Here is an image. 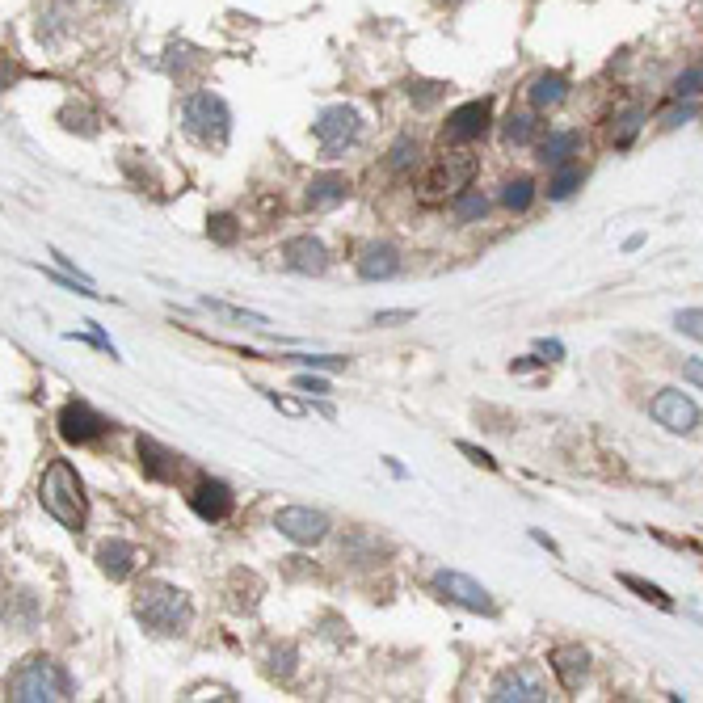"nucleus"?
Instances as JSON below:
<instances>
[{
	"mask_svg": "<svg viewBox=\"0 0 703 703\" xmlns=\"http://www.w3.org/2000/svg\"><path fill=\"white\" fill-rule=\"evenodd\" d=\"M135 619L144 624L152 636H182L194 624V607H190V594L169 586V581H144L135 590L131 602Z\"/></svg>",
	"mask_w": 703,
	"mask_h": 703,
	"instance_id": "1",
	"label": "nucleus"
},
{
	"mask_svg": "<svg viewBox=\"0 0 703 703\" xmlns=\"http://www.w3.org/2000/svg\"><path fill=\"white\" fill-rule=\"evenodd\" d=\"M72 674L59 666L55 657H26L9 678H5V699L9 703H64L72 699Z\"/></svg>",
	"mask_w": 703,
	"mask_h": 703,
	"instance_id": "2",
	"label": "nucleus"
},
{
	"mask_svg": "<svg viewBox=\"0 0 703 703\" xmlns=\"http://www.w3.org/2000/svg\"><path fill=\"white\" fill-rule=\"evenodd\" d=\"M38 501H43V510L64 531H85L89 497H85V485H80V476H76V468L68 464V459H51L47 464L43 485H38Z\"/></svg>",
	"mask_w": 703,
	"mask_h": 703,
	"instance_id": "3",
	"label": "nucleus"
},
{
	"mask_svg": "<svg viewBox=\"0 0 703 703\" xmlns=\"http://www.w3.org/2000/svg\"><path fill=\"white\" fill-rule=\"evenodd\" d=\"M182 131L203 148H224L232 135V110L219 93L198 89L182 102Z\"/></svg>",
	"mask_w": 703,
	"mask_h": 703,
	"instance_id": "4",
	"label": "nucleus"
},
{
	"mask_svg": "<svg viewBox=\"0 0 703 703\" xmlns=\"http://www.w3.org/2000/svg\"><path fill=\"white\" fill-rule=\"evenodd\" d=\"M312 135H316L320 152L337 156V152H346L350 144H358V135H363V114H358L354 106H325L316 114Z\"/></svg>",
	"mask_w": 703,
	"mask_h": 703,
	"instance_id": "5",
	"label": "nucleus"
},
{
	"mask_svg": "<svg viewBox=\"0 0 703 703\" xmlns=\"http://www.w3.org/2000/svg\"><path fill=\"white\" fill-rule=\"evenodd\" d=\"M430 590H434L438 598L455 602V607H464V611H476V615H497V602H493V594H489L485 586H480L476 577L459 573V569H438V573L430 577Z\"/></svg>",
	"mask_w": 703,
	"mask_h": 703,
	"instance_id": "6",
	"label": "nucleus"
},
{
	"mask_svg": "<svg viewBox=\"0 0 703 703\" xmlns=\"http://www.w3.org/2000/svg\"><path fill=\"white\" fill-rule=\"evenodd\" d=\"M55 426H59V438H64V443L89 447V443H97V438H106V434L114 430V421L102 417L93 405H85V400H68V405L59 409Z\"/></svg>",
	"mask_w": 703,
	"mask_h": 703,
	"instance_id": "7",
	"label": "nucleus"
},
{
	"mask_svg": "<svg viewBox=\"0 0 703 703\" xmlns=\"http://www.w3.org/2000/svg\"><path fill=\"white\" fill-rule=\"evenodd\" d=\"M274 527H278V535H287L299 548H312L320 539H329V531H333L329 514H320L312 506H283L274 514Z\"/></svg>",
	"mask_w": 703,
	"mask_h": 703,
	"instance_id": "8",
	"label": "nucleus"
},
{
	"mask_svg": "<svg viewBox=\"0 0 703 703\" xmlns=\"http://www.w3.org/2000/svg\"><path fill=\"white\" fill-rule=\"evenodd\" d=\"M472 177H476V156L468 152H447L438 165L430 169L426 177V198H443V194H464L472 186Z\"/></svg>",
	"mask_w": 703,
	"mask_h": 703,
	"instance_id": "9",
	"label": "nucleus"
},
{
	"mask_svg": "<svg viewBox=\"0 0 703 703\" xmlns=\"http://www.w3.org/2000/svg\"><path fill=\"white\" fill-rule=\"evenodd\" d=\"M649 413H653L657 426H666L670 434H691L699 426V405L687 392H678V388H661L649 400Z\"/></svg>",
	"mask_w": 703,
	"mask_h": 703,
	"instance_id": "10",
	"label": "nucleus"
},
{
	"mask_svg": "<svg viewBox=\"0 0 703 703\" xmlns=\"http://www.w3.org/2000/svg\"><path fill=\"white\" fill-rule=\"evenodd\" d=\"M489 127H493V102H489V97H480V102H464L459 110L447 114L443 144H476Z\"/></svg>",
	"mask_w": 703,
	"mask_h": 703,
	"instance_id": "11",
	"label": "nucleus"
},
{
	"mask_svg": "<svg viewBox=\"0 0 703 703\" xmlns=\"http://www.w3.org/2000/svg\"><path fill=\"white\" fill-rule=\"evenodd\" d=\"M493 703H544L548 699V682L539 678L535 670H506V674H497L493 682V691H489Z\"/></svg>",
	"mask_w": 703,
	"mask_h": 703,
	"instance_id": "12",
	"label": "nucleus"
},
{
	"mask_svg": "<svg viewBox=\"0 0 703 703\" xmlns=\"http://www.w3.org/2000/svg\"><path fill=\"white\" fill-rule=\"evenodd\" d=\"M232 506H236V497L224 480H198L190 489V510L203 522H224L232 514Z\"/></svg>",
	"mask_w": 703,
	"mask_h": 703,
	"instance_id": "13",
	"label": "nucleus"
},
{
	"mask_svg": "<svg viewBox=\"0 0 703 703\" xmlns=\"http://www.w3.org/2000/svg\"><path fill=\"white\" fill-rule=\"evenodd\" d=\"M283 266L295 274H325L329 270V249L316 236H291L283 245Z\"/></svg>",
	"mask_w": 703,
	"mask_h": 703,
	"instance_id": "14",
	"label": "nucleus"
},
{
	"mask_svg": "<svg viewBox=\"0 0 703 703\" xmlns=\"http://www.w3.org/2000/svg\"><path fill=\"white\" fill-rule=\"evenodd\" d=\"M139 565H144V552L127 544V539H106V544H97V569L110 581H127Z\"/></svg>",
	"mask_w": 703,
	"mask_h": 703,
	"instance_id": "15",
	"label": "nucleus"
},
{
	"mask_svg": "<svg viewBox=\"0 0 703 703\" xmlns=\"http://www.w3.org/2000/svg\"><path fill=\"white\" fill-rule=\"evenodd\" d=\"M400 274V249L388 245V240H375L358 253V278H367V283H388V278Z\"/></svg>",
	"mask_w": 703,
	"mask_h": 703,
	"instance_id": "16",
	"label": "nucleus"
},
{
	"mask_svg": "<svg viewBox=\"0 0 703 703\" xmlns=\"http://www.w3.org/2000/svg\"><path fill=\"white\" fill-rule=\"evenodd\" d=\"M135 451H139V468H144L148 480H177V476H182V455L160 447L156 438H139Z\"/></svg>",
	"mask_w": 703,
	"mask_h": 703,
	"instance_id": "17",
	"label": "nucleus"
},
{
	"mask_svg": "<svg viewBox=\"0 0 703 703\" xmlns=\"http://www.w3.org/2000/svg\"><path fill=\"white\" fill-rule=\"evenodd\" d=\"M552 674H556V682L565 691H577L581 682H586V674H590V653L581 649V645H560V649H552Z\"/></svg>",
	"mask_w": 703,
	"mask_h": 703,
	"instance_id": "18",
	"label": "nucleus"
},
{
	"mask_svg": "<svg viewBox=\"0 0 703 703\" xmlns=\"http://www.w3.org/2000/svg\"><path fill=\"white\" fill-rule=\"evenodd\" d=\"M350 198V177L346 173H316L308 190H304V203L312 211H333L337 203H346Z\"/></svg>",
	"mask_w": 703,
	"mask_h": 703,
	"instance_id": "19",
	"label": "nucleus"
},
{
	"mask_svg": "<svg viewBox=\"0 0 703 703\" xmlns=\"http://www.w3.org/2000/svg\"><path fill=\"white\" fill-rule=\"evenodd\" d=\"M569 89H573V85H569L565 72H539V76H531L527 97H531L535 110H556V106L569 102Z\"/></svg>",
	"mask_w": 703,
	"mask_h": 703,
	"instance_id": "20",
	"label": "nucleus"
},
{
	"mask_svg": "<svg viewBox=\"0 0 703 703\" xmlns=\"http://www.w3.org/2000/svg\"><path fill=\"white\" fill-rule=\"evenodd\" d=\"M388 556V544L371 531H346V539H341V560L346 565H379V560Z\"/></svg>",
	"mask_w": 703,
	"mask_h": 703,
	"instance_id": "21",
	"label": "nucleus"
},
{
	"mask_svg": "<svg viewBox=\"0 0 703 703\" xmlns=\"http://www.w3.org/2000/svg\"><path fill=\"white\" fill-rule=\"evenodd\" d=\"M577 152H581V135H577V131H548V139L539 144V160H544L548 169L573 165Z\"/></svg>",
	"mask_w": 703,
	"mask_h": 703,
	"instance_id": "22",
	"label": "nucleus"
},
{
	"mask_svg": "<svg viewBox=\"0 0 703 703\" xmlns=\"http://www.w3.org/2000/svg\"><path fill=\"white\" fill-rule=\"evenodd\" d=\"M501 135H506V144H514V148H527L531 139L539 135L535 114H531V110H514V114L506 118V127H501Z\"/></svg>",
	"mask_w": 703,
	"mask_h": 703,
	"instance_id": "23",
	"label": "nucleus"
},
{
	"mask_svg": "<svg viewBox=\"0 0 703 703\" xmlns=\"http://www.w3.org/2000/svg\"><path fill=\"white\" fill-rule=\"evenodd\" d=\"M451 211H455L459 224H476V219H485V215H489V198L480 194V190H472V186H468L464 194H455Z\"/></svg>",
	"mask_w": 703,
	"mask_h": 703,
	"instance_id": "24",
	"label": "nucleus"
},
{
	"mask_svg": "<svg viewBox=\"0 0 703 703\" xmlns=\"http://www.w3.org/2000/svg\"><path fill=\"white\" fill-rule=\"evenodd\" d=\"M5 624L17 628V632H30V624H34V598L26 590H17V594L5 598Z\"/></svg>",
	"mask_w": 703,
	"mask_h": 703,
	"instance_id": "25",
	"label": "nucleus"
},
{
	"mask_svg": "<svg viewBox=\"0 0 703 703\" xmlns=\"http://www.w3.org/2000/svg\"><path fill=\"white\" fill-rule=\"evenodd\" d=\"M577 190H581V169L577 165L552 169V177H548V198H552V203H565V198H573Z\"/></svg>",
	"mask_w": 703,
	"mask_h": 703,
	"instance_id": "26",
	"label": "nucleus"
},
{
	"mask_svg": "<svg viewBox=\"0 0 703 703\" xmlns=\"http://www.w3.org/2000/svg\"><path fill=\"white\" fill-rule=\"evenodd\" d=\"M535 203V182L531 177H510L506 186H501V207L506 211H527Z\"/></svg>",
	"mask_w": 703,
	"mask_h": 703,
	"instance_id": "27",
	"label": "nucleus"
},
{
	"mask_svg": "<svg viewBox=\"0 0 703 703\" xmlns=\"http://www.w3.org/2000/svg\"><path fill=\"white\" fill-rule=\"evenodd\" d=\"M640 127H645V110H640V106L624 110V114L615 118V127H611V144H615V148H628L632 139L640 135Z\"/></svg>",
	"mask_w": 703,
	"mask_h": 703,
	"instance_id": "28",
	"label": "nucleus"
},
{
	"mask_svg": "<svg viewBox=\"0 0 703 703\" xmlns=\"http://www.w3.org/2000/svg\"><path fill=\"white\" fill-rule=\"evenodd\" d=\"M624 581L628 590H636V598H645V602H653V607H661V611H674V598L661 590V586H653V581H645V577H636V573H624L619 577Z\"/></svg>",
	"mask_w": 703,
	"mask_h": 703,
	"instance_id": "29",
	"label": "nucleus"
},
{
	"mask_svg": "<svg viewBox=\"0 0 703 703\" xmlns=\"http://www.w3.org/2000/svg\"><path fill=\"white\" fill-rule=\"evenodd\" d=\"M203 64H207L203 51H194V47H169V72H173L177 80H190Z\"/></svg>",
	"mask_w": 703,
	"mask_h": 703,
	"instance_id": "30",
	"label": "nucleus"
},
{
	"mask_svg": "<svg viewBox=\"0 0 703 703\" xmlns=\"http://www.w3.org/2000/svg\"><path fill=\"white\" fill-rule=\"evenodd\" d=\"M207 312H215V316H228V320H236V325H249V329H266L270 320L261 316V312H245V308H232V304H219V299H198Z\"/></svg>",
	"mask_w": 703,
	"mask_h": 703,
	"instance_id": "31",
	"label": "nucleus"
},
{
	"mask_svg": "<svg viewBox=\"0 0 703 703\" xmlns=\"http://www.w3.org/2000/svg\"><path fill=\"white\" fill-rule=\"evenodd\" d=\"M447 89L451 85H443V80H413V85H409V102L421 106V110H430L434 102H443Z\"/></svg>",
	"mask_w": 703,
	"mask_h": 703,
	"instance_id": "32",
	"label": "nucleus"
},
{
	"mask_svg": "<svg viewBox=\"0 0 703 703\" xmlns=\"http://www.w3.org/2000/svg\"><path fill=\"white\" fill-rule=\"evenodd\" d=\"M417 156H421L417 139L400 135L396 144H392V152H388V169H392V173H405V169H413V165H417Z\"/></svg>",
	"mask_w": 703,
	"mask_h": 703,
	"instance_id": "33",
	"label": "nucleus"
},
{
	"mask_svg": "<svg viewBox=\"0 0 703 703\" xmlns=\"http://www.w3.org/2000/svg\"><path fill=\"white\" fill-rule=\"evenodd\" d=\"M295 661H299V653H295V645H274L270 649V678H278V682H291V674H295Z\"/></svg>",
	"mask_w": 703,
	"mask_h": 703,
	"instance_id": "34",
	"label": "nucleus"
},
{
	"mask_svg": "<svg viewBox=\"0 0 703 703\" xmlns=\"http://www.w3.org/2000/svg\"><path fill=\"white\" fill-rule=\"evenodd\" d=\"M207 232H211L215 245H236L240 224H236V215H211L207 219Z\"/></svg>",
	"mask_w": 703,
	"mask_h": 703,
	"instance_id": "35",
	"label": "nucleus"
},
{
	"mask_svg": "<svg viewBox=\"0 0 703 703\" xmlns=\"http://www.w3.org/2000/svg\"><path fill=\"white\" fill-rule=\"evenodd\" d=\"M291 363L308 367V371H346V367H350V358H337V354H295Z\"/></svg>",
	"mask_w": 703,
	"mask_h": 703,
	"instance_id": "36",
	"label": "nucleus"
},
{
	"mask_svg": "<svg viewBox=\"0 0 703 703\" xmlns=\"http://www.w3.org/2000/svg\"><path fill=\"white\" fill-rule=\"evenodd\" d=\"M674 329L687 333V337H695V341H703V308H682V312H674Z\"/></svg>",
	"mask_w": 703,
	"mask_h": 703,
	"instance_id": "37",
	"label": "nucleus"
},
{
	"mask_svg": "<svg viewBox=\"0 0 703 703\" xmlns=\"http://www.w3.org/2000/svg\"><path fill=\"white\" fill-rule=\"evenodd\" d=\"M703 93V68H687L674 76V97H699Z\"/></svg>",
	"mask_w": 703,
	"mask_h": 703,
	"instance_id": "38",
	"label": "nucleus"
},
{
	"mask_svg": "<svg viewBox=\"0 0 703 703\" xmlns=\"http://www.w3.org/2000/svg\"><path fill=\"white\" fill-rule=\"evenodd\" d=\"M295 388H299V392H312V396H325V392H329L325 379H320V375H308V371L295 375Z\"/></svg>",
	"mask_w": 703,
	"mask_h": 703,
	"instance_id": "39",
	"label": "nucleus"
},
{
	"mask_svg": "<svg viewBox=\"0 0 703 703\" xmlns=\"http://www.w3.org/2000/svg\"><path fill=\"white\" fill-rule=\"evenodd\" d=\"M459 451H464L472 464H480V468H489V472H497V459L489 455V451H480V447H472V443H459Z\"/></svg>",
	"mask_w": 703,
	"mask_h": 703,
	"instance_id": "40",
	"label": "nucleus"
},
{
	"mask_svg": "<svg viewBox=\"0 0 703 703\" xmlns=\"http://www.w3.org/2000/svg\"><path fill=\"white\" fill-rule=\"evenodd\" d=\"M266 400H270L278 413H287V417H299V413H304V405H299V400H287V396H278V392H266Z\"/></svg>",
	"mask_w": 703,
	"mask_h": 703,
	"instance_id": "41",
	"label": "nucleus"
},
{
	"mask_svg": "<svg viewBox=\"0 0 703 703\" xmlns=\"http://www.w3.org/2000/svg\"><path fill=\"white\" fill-rule=\"evenodd\" d=\"M405 320H413L409 308H388V312H375V325H405Z\"/></svg>",
	"mask_w": 703,
	"mask_h": 703,
	"instance_id": "42",
	"label": "nucleus"
},
{
	"mask_svg": "<svg viewBox=\"0 0 703 703\" xmlns=\"http://www.w3.org/2000/svg\"><path fill=\"white\" fill-rule=\"evenodd\" d=\"M682 379L695 384V388H703V358H687V363H682Z\"/></svg>",
	"mask_w": 703,
	"mask_h": 703,
	"instance_id": "43",
	"label": "nucleus"
},
{
	"mask_svg": "<svg viewBox=\"0 0 703 703\" xmlns=\"http://www.w3.org/2000/svg\"><path fill=\"white\" fill-rule=\"evenodd\" d=\"M539 354H548V363H556V358H565V346L560 341H539Z\"/></svg>",
	"mask_w": 703,
	"mask_h": 703,
	"instance_id": "44",
	"label": "nucleus"
},
{
	"mask_svg": "<svg viewBox=\"0 0 703 703\" xmlns=\"http://www.w3.org/2000/svg\"><path fill=\"white\" fill-rule=\"evenodd\" d=\"M691 114H695L691 106H682V110H670V114H666V127H678V123H687Z\"/></svg>",
	"mask_w": 703,
	"mask_h": 703,
	"instance_id": "45",
	"label": "nucleus"
},
{
	"mask_svg": "<svg viewBox=\"0 0 703 703\" xmlns=\"http://www.w3.org/2000/svg\"><path fill=\"white\" fill-rule=\"evenodd\" d=\"M531 539H535V544H539V548H548L552 556H560V548H556V539H548L544 531H531Z\"/></svg>",
	"mask_w": 703,
	"mask_h": 703,
	"instance_id": "46",
	"label": "nucleus"
},
{
	"mask_svg": "<svg viewBox=\"0 0 703 703\" xmlns=\"http://www.w3.org/2000/svg\"><path fill=\"white\" fill-rule=\"evenodd\" d=\"M438 5H464V0H438Z\"/></svg>",
	"mask_w": 703,
	"mask_h": 703,
	"instance_id": "47",
	"label": "nucleus"
}]
</instances>
